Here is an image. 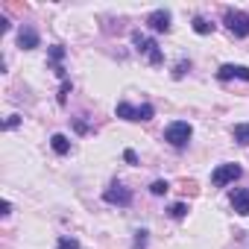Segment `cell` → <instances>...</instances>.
Segmentation results:
<instances>
[{
    "label": "cell",
    "mask_w": 249,
    "mask_h": 249,
    "mask_svg": "<svg viewBox=\"0 0 249 249\" xmlns=\"http://www.w3.org/2000/svg\"><path fill=\"white\" fill-rule=\"evenodd\" d=\"M9 211H12V205H9V202H6V199H3V205H0V214H3V217H6V214H9Z\"/></svg>",
    "instance_id": "d4e9b609"
},
{
    "label": "cell",
    "mask_w": 249,
    "mask_h": 249,
    "mask_svg": "<svg viewBox=\"0 0 249 249\" xmlns=\"http://www.w3.org/2000/svg\"><path fill=\"white\" fill-rule=\"evenodd\" d=\"M185 71H191V62H185V59H182V62L176 65V71H173V76H176V79H182V76H185Z\"/></svg>",
    "instance_id": "44dd1931"
},
{
    "label": "cell",
    "mask_w": 249,
    "mask_h": 249,
    "mask_svg": "<svg viewBox=\"0 0 249 249\" xmlns=\"http://www.w3.org/2000/svg\"><path fill=\"white\" fill-rule=\"evenodd\" d=\"M226 27L234 38H249V15L240 9H229L226 12Z\"/></svg>",
    "instance_id": "3957f363"
},
{
    "label": "cell",
    "mask_w": 249,
    "mask_h": 249,
    "mask_svg": "<svg viewBox=\"0 0 249 249\" xmlns=\"http://www.w3.org/2000/svg\"><path fill=\"white\" fill-rule=\"evenodd\" d=\"M147 27H150L153 33H167V30H170V12H167V9L150 12V15H147Z\"/></svg>",
    "instance_id": "8992f818"
},
{
    "label": "cell",
    "mask_w": 249,
    "mask_h": 249,
    "mask_svg": "<svg viewBox=\"0 0 249 249\" xmlns=\"http://www.w3.org/2000/svg\"><path fill=\"white\" fill-rule=\"evenodd\" d=\"M123 159H126V164H138V156H135L132 150H126V153H123Z\"/></svg>",
    "instance_id": "cb8c5ba5"
},
{
    "label": "cell",
    "mask_w": 249,
    "mask_h": 249,
    "mask_svg": "<svg viewBox=\"0 0 249 249\" xmlns=\"http://www.w3.org/2000/svg\"><path fill=\"white\" fill-rule=\"evenodd\" d=\"M103 199H106L108 205H120V208H126V205H132V191H129V188H123L120 182H111V185L106 188Z\"/></svg>",
    "instance_id": "277c9868"
},
{
    "label": "cell",
    "mask_w": 249,
    "mask_h": 249,
    "mask_svg": "<svg viewBox=\"0 0 249 249\" xmlns=\"http://www.w3.org/2000/svg\"><path fill=\"white\" fill-rule=\"evenodd\" d=\"M147 234H150L147 229H138V231H135V246H132V249H147Z\"/></svg>",
    "instance_id": "d6986e66"
},
{
    "label": "cell",
    "mask_w": 249,
    "mask_h": 249,
    "mask_svg": "<svg viewBox=\"0 0 249 249\" xmlns=\"http://www.w3.org/2000/svg\"><path fill=\"white\" fill-rule=\"evenodd\" d=\"M231 135H234V141H237V144L249 147V123H237V126L231 129Z\"/></svg>",
    "instance_id": "4fadbf2b"
},
{
    "label": "cell",
    "mask_w": 249,
    "mask_h": 249,
    "mask_svg": "<svg viewBox=\"0 0 249 249\" xmlns=\"http://www.w3.org/2000/svg\"><path fill=\"white\" fill-rule=\"evenodd\" d=\"M18 47L21 50H36L38 47V30L36 27H21L18 30Z\"/></svg>",
    "instance_id": "ba28073f"
},
{
    "label": "cell",
    "mask_w": 249,
    "mask_h": 249,
    "mask_svg": "<svg viewBox=\"0 0 249 249\" xmlns=\"http://www.w3.org/2000/svg\"><path fill=\"white\" fill-rule=\"evenodd\" d=\"M114 111H117V117H123V120H135V111H138V108L129 106V103H117Z\"/></svg>",
    "instance_id": "5bb4252c"
},
{
    "label": "cell",
    "mask_w": 249,
    "mask_h": 249,
    "mask_svg": "<svg viewBox=\"0 0 249 249\" xmlns=\"http://www.w3.org/2000/svg\"><path fill=\"white\" fill-rule=\"evenodd\" d=\"M18 123H21V114H9V120L3 123V129H15Z\"/></svg>",
    "instance_id": "603a6c76"
},
{
    "label": "cell",
    "mask_w": 249,
    "mask_h": 249,
    "mask_svg": "<svg viewBox=\"0 0 249 249\" xmlns=\"http://www.w3.org/2000/svg\"><path fill=\"white\" fill-rule=\"evenodd\" d=\"M167 191H170V185H167L164 179H156V182L150 185V194H153V196H164Z\"/></svg>",
    "instance_id": "2e32d148"
},
{
    "label": "cell",
    "mask_w": 249,
    "mask_h": 249,
    "mask_svg": "<svg viewBox=\"0 0 249 249\" xmlns=\"http://www.w3.org/2000/svg\"><path fill=\"white\" fill-rule=\"evenodd\" d=\"M191 135H194V126H191L188 120H173L170 126L164 129V141H167L170 147H176V150L188 147V144H191Z\"/></svg>",
    "instance_id": "6da1fadb"
},
{
    "label": "cell",
    "mask_w": 249,
    "mask_h": 249,
    "mask_svg": "<svg viewBox=\"0 0 249 249\" xmlns=\"http://www.w3.org/2000/svg\"><path fill=\"white\" fill-rule=\"evenodd\" d=\"M191 27H194V33H196V36H211V33H214V24H208V21H205V18H199V15L191 21Z\"/></svg>",
    "instance_id": "7c38bea8"
},
{
    "label": "cell",
    "mask_w": 249,
    "mask_h": 249,
    "mask_svg": "<svg viewBox=\"0 0 249 249\" xmlns=\"http://www.w3.org/2000/svg\"><path fill=\"white\" fill-rule=\"evenodd\" d=\"M132 44H135V50H138V53H144V56L150 59V65H161V62H164V53L159 50V44H156L153 38L141 36L138 30L132 33Z\"/></svg>",
    "instance_id": "7a4b0ae2"
},
{
    "label": "cell",
    "mask_w": 249,
    "mask_h": 249,
    "mask_svg": "<svg viewBox=\"0 0 249 249\" xmlns=\"http://www.w3.org/2000/svg\"><path fill=\"white\" fill-rule=\"evenodd\" d=\"M50 147H53L56 156H68V153H71V141H68V135H62V132H56V135L50 138Z\"/></svg>",
    "instance_id": "8fae6325"
},
{
    "label": "cell",
    "mask_w": 249,
    "mask_h": 249,
    "mask_svg": "<svg viewBox=\"0 0 249 249\" xmlns=\"http://www.w3.org/2000/svg\"><path fill=\"white\" fill-rule=\"evenodd\" d=\"M62 59H65V47H62V44H53V47H50V62H53V71H56V76H62V79H65V68L59 65Z\"/></svg>",
    "instance_id": "30bf717a"
},
{
    "label": "cell",
    "mask_w": 249,
    "mask_h": 249,
    "mask_svg": "<svg viewBox=\"0 0 249 249\" xmlns=\"http://www.w3.org/2000/svg\"><path fill=\"white\" fill-rule=\"evenodd\" d=\"M240 164H220L214 173H211V185L214 188H226V185H231L234 179H240Z\"/></svg>",
    "instance_id": "5b68a950"
},
{
    "label": "cell",
    "mask_w": 249,
    "mask_h": 249,
    "mask_svg": "<svg viewBox=\"0 0 249 249\" xmlns=\"http://www.w3.org/2000/svg\"><path fill=\"white\" fill-rule=\"evenodd\" d=\"M153 114H156L153 106H150V103H141L138 111H135V120H153Z\"/></svg>",
    "instance_id": "9a60e30c"
},
{
    "label": "cell",
    "mask_w": 249,
    "mask_h": 249,
    "mask_svg": "<svg viewBox=\"0 0 249 249\" xmlns=\"http://www.w3.org/2000/svg\"><path fill=\"white\" fill-rule=\"evenodd\" d=\"M234 76L243 79V82H249V68H246V65H223V68L217 71V79H223V82H226V79H234Z\"/></svg>",
    "instance_id": "52a82bcc"
},
{
    "label": "cell",
    "mask_w": 249,
    "mask_h": 249,
    "mask_svg": "<svg viewBox=\"0 0 249 249\" xmlns=\"http://www.w3.org/2000/svg\"><path fill=\"white\" fill-rule=\"evenodd\" d=\"M68 94H71V82L65 79V82H62V91H59V103H62V106L68 103Z\"/></svg>",
    "instance_id": "7402d4cb"
},
{
    "label": "cell",
    "mask_w": 249,
    "mask_h": 249,
    "mask_svg": "<svg viewBox=\"0 0 249 249\" xmlns=\"http://www.w3.org/2000/svg\"><path fill=\"white\" fill-rule=\"evenodd\" d=\"M179 188H182L185 194H191V196H196V194H199V188H196V182H191V179H185V182H182Z\"/></svg>",
    "instance_id": "ffe728a7"
},
{
    "label": "cell",
    "mask_w": 249,
    "mask_h": 249,
    "mask_svg": "<svg viewBox=\"0 0 249 249\" xmlns=\"http://www.w3.org/2000/svg\"><path fill=\"white\" fill-rule=\"evenodd\" d=\"M185 214H188V205H185V202H173V205H170V217H173V220H182Z\"/></svg>",
    "instance_id": "e0dca14e"
},
{
    "label": "cell",
    "mask_w": 249,
    "mask_h": 249,
    "mask_svg": "<svg viewBox=\"0 0 249 249\" xmlns=\"http://www.w3.org/2000/svg\"><path fill=\"white\" fill-rule=\"evenodd\" d=\"M56 249H79V240L76 237H59V243H56Z\"/></svg>",
    "instance_id": "ac0fdd59"
},
{
    "label": "cell",
    "mask_w": 249,
    "mask_h": 249,
    "mask_svg": "<svg viewBox=\"0 0 249 249\" xmlns=\"http://www.w3.org/2000/svg\"><path fill=\"white\" fill-rule=\"evenodd\" d=\"M231 208H234L240 217L249 214V188H237V191L231 194Z\"/></svg>",
    "instance_id": "9c48e42d"
}]
</instances>
